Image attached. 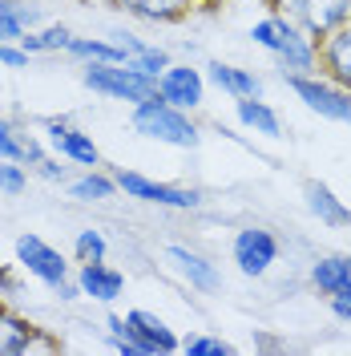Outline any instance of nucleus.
<instances>
[{
  "mask_svg": "<svg viewBox=\"0 0 351 356\" xmlns=\"http://www.w3.org/2000/svg\"><path fill=\"white\" fill-rule=\"evenodd\" d=\"M28 353V328L12 316H0V356Z\"/></svg>",
  "mask_w": 351,
  "mask_h": 356,
  "instance_id": "18",
  "label": "nucleus"
},
{
  "mask_svg": "<svg viewBox=\"0 0 351 356\" xmlns=\"http://www.w3.org/2000/svg\"><path fill=\"white\" fill-rule=\"evenodd\" d=\"M186 353H190V356H230L234 348H230V344H222V340H206V336H190V340H186Z\"/></svg>",
  "mask_w": 351,
  "mask_h": 356,
  "instance_id": "22",
  "label": "nucleus"
},
{
  "mask_svg": "<svg viewBox=\"0 0 351 356\" xmlns=\"http://www.w3.org/2000/svg\"><path fill=\"white\" fill-rule=\"evenodd\" d=\"M117 182L130 191L133 199H146V202H162V207H198V195L194 191H174V186H157L150 178L142 175H117Z\"/></svg>",
  "mask_w": 351,
  "mask_h": 356,
  "instance_id": "8",
  "label": "nucleus"
},
{
  "mask_svg": "<svg viewBox=\"0 0 351 356\" xmlns=\"http://www.w3.org/2000/svg\"><path fill=\"white\" fill-rule=\"evenodd\" d=\"M126 332L146 348V356L150 353H174L178 348L174 332H170L157 316H150V312H130V316H126Z\"/></svg>",
  "mask_w": 351,
  "mask_h": 356,
  "instance_id": "6",
  "label": "nucleus"
},
{
  "mask_svg": "<svg viewBox=\"0 0 351 356\" xmlns=\"http://www.w3.org/2000/svg\"><path fill=\"white\" fill-rule=\"evenodd\" d=\"M73 53H81V57H97V61H130L126 57V49H117V44H105V41H69Z\"/></svg>",
  "mask_w": 351,
  "mask_h": 356,
  "instance_id": "21",
  "label": "nucleus"
},
{
  "mask_svg": "<svg viewBox=\"0 0 351 356\" xmlns=\"http://www.w3.org/2000/svg\"><path fill=\"white\" fill-rule=\"evenodd\" d=\"M0 191H8V195H21L24 191V175L17 166H0Z\"/></svg>",
  "mask_w": 351,
  "mask_h": 356,
  "instance_id": "27",
  "label": "nucleus"
},
{
  "mask_svg": "<svg viewBox=\"0 0 351 356\" xmlns=\"http://www.w3.org/2000/svg\"><path fill=\"white\" fill-rule=\"evenodd\" d=\"M250 37H255L259 44H266V49H275L279 57H286L295 69H311V49L303 44V37H299L291 24H283V21H259Z\"/></svg>",
  "mask_w": 351,
  "mask_h": 356,
  "instance_id": "3",
  "label": "nucleus"
},
{
  "mask_svg": "<svg viewBox=\"0 0 351 356\" xmlns=\"http://www.w3.org/2000/svg\"><path fill=\"white\" fill-rule=\"evenodd\" d=\"M307 195H311V207H315V215H323L327 222H351V215L339 207V202L331 199V191L327 186H319V182H311L307 186Z\"/></svg>",
  "mask_w": 351,
  "mask_h": 356,
  "instance_id": "20",
  "label": "nucleus"
},
{
  "mask_svg": "<svg viewBox=\"0 0 351 356\" xmlns=\"http://www.w3.org/2000/svg\"><path fill=\"white\" fill-rule=\"evenodd\" d=\"M49 134H53V146H57L61 154L77 158V162H85V166H97V146L89 142L85 134L69 130V126H61V122H53V126H49Z\"/></svg>",
  "mask_w": 351,
  "mask_h": 356,
  "instance_id": "12",
  "label": "nucleus"
},
{
  "mask_svg": "<svg viewBox=\"0 0 351 356\" xmlns=\"http://www.w3.org/2000/svg\"><path fill=\"white\" fill-rule=\"evenodd\" d=\"M24 49H61V44H69L73 37H69L65 29H49V33H41V37H21Z\"/></svg>",
  "mask_w": 351,
  "mask_h": 356,
  "instance_id": "25",
  "label": "nucleus"
},
{
  "mask_svg": "<svg viewBox=\"0 0 351 356\" xmlns=\"http://www.w3.org/2000/svg\"><path fill=\"white\" fill-rule=\"evenodd\" d=\"M85 81L93 89H101V93H110V97H126V102H137V106L162 97V86H157L150 73H142V69H133V65L121 69L117 61L85 69Z\"/></svg>",
  "mask_w": 351,
  "mask_h": 356,
  "instance_id": "1",
  "label": "nucleus"
},
{
  "mask_svg": "<svg viewBox=\"0 0 351 356\" xmlns=\"http://www.w3.org/2000/svg\"><path fill=\"white\" fill-rule=\"evenodd\" d=\"M77 251H81V259H85V264H97V259L105 255V239H101L97 231H81V239H77Z\"/></svg>",
  "mask_w": 351,
  "mask_h": 356,
  "instance_id": "24",
  "label": "nucleus"
},
{
  "mask_svg": "<svg viewBox=\"0 0 351 356\" xmlns=\"http://www.w3.org/2000/svg\"><path fill=\"white\" fill-rule=\"evenodd\" d=\"M170 259H174L190 280H194L198 288H214L219 284V275H214V267H206V259H198V255H190V251H182V247H170Z\"/></svg>",
  "mask_w": 351,
  "mask_h": 356,
  "instance_id": "16",
  "label": "nucleus"
},
{
  "mask_svg": "<svg viewBox=\"0 0 351 356\" xmlns=\"http://www.w3.org/2000/svg\"><path fill=\"white\" fill-rule=\"evenodd\" d=\"M239 118L246 122V126H255L259 134H279L275 113L266 110L263 102H255V97H242V102H239Z\"/></svg>",
  "mask_w": 351,
  "mask_h": 356,
  "instance_id": "19",
  "label": "nucleus"
},
{
  "mask_svg": "<svg viewBox=\"0 0 351 356\" xmlns=\"http://www.w3.org/2000/svg\"><path fill=\"white\" fill-rule=\"evenodd\" d=\"M210 77H214V81L226 89V93H234V97H259V81H255L250 73H242V69L210 65Z\"/></svg>",
  "mask_w": 351,
  "mask_h": 356,
  "instance_id": "14",
  "label": "nucleus"
},
{
  "mask_svg": "<svg viewBox=\"0 0 351 356\" xmlns=\"http://www.w3.org/2000/svg\"><path fill=\"white\" fill-rule=\"evenodd\" d=\"M0 61H4V65H12V69L28 65V57H24L21 49H8V44H0Z\"/></svg>",
  "mask_w": 351,
  "mask_h": 356,
  "instance_id": "28",
  "label": "nucleus"
},
{
  "mask_svg": "<svg viewBox=\"0 0 351 356\" xmlns=\"http://www.w3.org/2000/svg\"><path fill=\"white\" fill-rule=\"evenodd\" d=\"M162 97L170 102V106H198L202 102V77H198L194 69H166V77H162Z\"/></svg>",
  "mask_w": 351,
  "mask_h": 356,
  "instance_id": "10",
  "label": "nucleus"
},
{
  "mask_svg": "<svg viewBox=\"0 0 351 356\" xmlns=\"http://www.w3.org/2000/svg\"><path fill=\"white\" fill-rule=\"evenodd\" d=\"M275 239H271V231H259V227H250V231H239V239H234V259L246 275H263L266 267L275 264Z\"/></svg>",
  "mask_w": 351,
  "mask_h": 356,
  "instance_id": "5",
  "label": "nucleus"
},
{
  "mask_svg": "<svg viewBox=\"0 0 351 356\" xmlns=\"http://www.w3.org/2000/svg\"><path fill=\"white\" fill-rule=\"evenodd\" d=\"M126 8L137 17H150V21H174V17H182L186 0H126Z\"/></svg>",
  "mask_w": 351,
  "mask_h": 356,
  "instance_id": "17",
  "label": "nucleus"
},
{
  "mask_svg": "<svg viewBox=\"0 0 351 356\" xmlns=\"http://www.w3.org/2000/svg\"><path fill=\"white\" fill-rule=\"evenodd\" d=\"M291 86H295V93L307 102L311 110L327 113L335 122H351V97H343V93H335V89H327V86H319V81H307V77H295Z\"/></svg>",
  "mask_w": 351,
  "mask_h": 356,
  "instance_id": "7",
  "label": "nucleus"
},
{
  "mask_svg": "<svg viewBox=\"0 0 351 356\" xmlns=\"http://www.w3.org/2000/svg\"><path fill=\"white\" fill-rule=\"evenodd\" d=\"M121 271H110V267H101V259L97 264H85V271H81V291L85 296H93V300H117L121 296Z\"/></svg>",
  "mask_w": 351,
  "mask_h": 356,
  "instance_id": "11",
  "label": "nucleus"
},
{
  "mask_svg": "<svg viewBox=\"0 0 351 356\" xmlns=\"http://www.w3.org/2000/svg\"><path fill=\"white\" fill-rule=\"evenodd\" d=\"M133 126L142 134H150V138H157V142H174V146H198V130L182 118V113H174L170 106H166V97H154V102H142L137 106V113H133Z\"/></svg>",
  "mask_w": 351,
  "mask_h": 356,
  "instance_id": "2",
  "label": "nucleus"
},
{
  "mask_svg": "<svg viewBox=\"0 0 351 356\" xmlns=\"http://www.w3.org/2000/svg\"><path fill=\"white\" fill-rule=\"evenodd\" d=\"M24 154H33V146L24 150L21 142L12 138V130H8V126H0V158H24Z\"/></svg>",
  "mask_w": 351,
  "mask_h": 356,
  "instance_id": "26",
  "label": "nucleus"
},
{
  "mask_svg": "<svg viewBox=\"0 0 351 356\" xmlns=\"http://www.w3.org/2000/svg\"><path fill=\"white\" fill-rule=\"evenodd\" d=\"M331 304H335V312H339V316H351V284L335 291V300H331Z\"/></svg>",
  "mask_w": 351,
  "mask_h": 356,
  "instance_id": "29",
  "label": "nucleus"
},
{
  "mask_svg": "<svg viewBox=\"0 0 351 356\" xmlns=\"http://www.w3.org/2000/svg\"><path fill=\"white\" fill-rule=\"evenodd\" d=\"M73 195L77 199H110L113 182H105V178H81V182H73Z\"/></svg>",
  "mask_w": 351,
  "mask_h": 356,
  "instance_id": "23",
  "label": "nucleus"
},
{
  "mask_svg": "<svg viewBox=\"0 0 351 356\" xmlns=\"http://www.w3.org/2000/svg\"><path fill=\"white\" fill-rule=\"evenodd\" d=\"M311 275H315V284H319L323 291L335 296L339 288H348V284H351V264H348V259H319Z\"/></svg>",
  "mask_w": 351,
  "mask_h": 356,
  "instance_id": "15",
  "label": "nucleus"
},
{
  "mask_svg": "<svg viewBox=\"0 0 351 356\" xmlns=\"http://www.w3.org/2000/svg\"><path fill=\"white\" fill-rule=\"evenodd\" d=\"M323 57H327V69L335 73V81L351 86V24L348 29H339V33H331Z\"/></svg>",
  "mask_w": 351,
  "mask_h": 356,
  "instance_id": "13",
  "label": "nucleus"
},
{
  "mask_svg": "<svg viewBox=\"0 0 351 356\" xmlns=\"http://www.w3.org/2000/svg\"><path fill=\"white\" fill-rule=\"evenodd\" d=\"M303 17H307V29L311 33H331L351 17V0H299Z\"/></svg>",
  "mask_w": 351,
  "mask_h": 356,
  "instance_id": "9",
  "label": "nucleus"
},
{
  "mask_svg": "<svg viewBox=\"0 0 351 356\" xmlns=\"http://www.w3.org/2000/svg\"><path fill=\"white\" fill-rule=\"evenodd\" d=\"M17 255H21V264L33 271V275H41L44 284H65V264H61V255L53 251L49 243H41L37 235H21L17 239Z\"/></svg>",
  "mask_w": 351,
  "mask_h": 356,
  "instance_id": "4",
  "label": "nucleus"
}]
</instances>
